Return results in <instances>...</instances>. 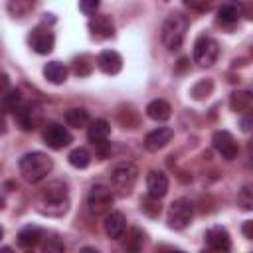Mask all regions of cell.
<instances>
[{
	"instance_id": "22",
	"label": "cell",
	"mask_w": 253,
	"mask_h": 253,
	"mask_svg": "<svg viewBox=\"0 0 253 253\" xmlns=\"http://www.w3.org/2000/svg\"><path fill=\"white\" fill-rule=\"evenodd\" d=\"M43 77L53 85H61L67 79V67L61 61H47L43 65Z\"/></svg>"
},
{
	"instance_id": "21",
	"label": "cell",
	"mask_w": 253,
	"mask_h": 253,
	"mask_svg": "<svg viewBox=\"0 0 253 253\" xmlns=\"http://www.w3.org/2000/svg\"><path fill=\"white\" fill-rule=\"evenodd\" d=\"M146 115H148V119H152V121H156V123H164V121L170 119L172 107H170V103L164 101V99H154V101H150V103L146 105Z\"/></svg>"
},
{
	"instance_id": "39",
	"label": "cell",
	"mask_w": 253,
	"mask_h": 253,
	"mask_svg": "<svg viewBox=\"0 0 253 253\" xmlns=\"http://www.w3.org/2000/svg\"><path fill=\"white\" fill-rule=\"evenodd\" d=\"M2 237H4V227L0 225V239H2Z\"/></svg>"
},
{
	"instance_id": "26",
	"label": "cell",
	"mask_w": 253,
	"mask_h": 253,
	"mask_svg": "<svg viewBox=\"0 0 253 253\" xmlns=\"http://www.w3.org/2000/svg\"><path fill=\"white\" fill-rule=\"evenodd\" d=\"M229 107L235 113H245L251 109V93L249 91H235L229 97Z\"/></svg>"
},
{
	"instance_id": "33",
	"label": "cell",
	"mask_w": 253,
	"mask_h": 253,
	"mask_svg": "<svg viewBox=\"0 0 253 253\" xmlns=\"http://www.w3.org/2000/svg\"><path fill=\"white\" fill-rule=\"evenodd\" d=\"M237 204H239L245 211L253 210V192H251V186H243V190L237 194Z\"/></svg>"
},
{
	"instance_id": "12",
	"label": "cell",
	"mask_w": 253,
	"mask_h": 253,
	"mask_svg": "<svg viewBox=\"0 0 253 253\" xmlns=\"http://www.w3.org/2000/svg\"><path fill=\"white\" fill-rule=\"evenodd\" d=\"M174 136V130L168 128V126H158L154 130H150L146 136H144V148L148 152H158L160 148H164Z\"/></svg>"
},
{
	"instance_id": "8",
	"label": "cell",
	"mask_w": 253,
	"mask_h": 253,
	"mask_svg": "<svg viewBox=\"0 0 253 253\" xmlns=\"http://www.w3.org/2000/svg\"><path fill=\"white\" fill-rule=\"evenodd\" d=\"M28 42H30V45H32V49H34L36 53L45 55V53H49V51L53 49V45H55V34H53L51 28H47L45 22H43V24H40V26H36V28L32 30Z\"/></svg>"
},
{
	"instance_id": "14",
	"label": "cell",
	"mask_w": 253,
	"mask_h": 253,
	"mask_svg": "<svg viewBox=\"0 0 253 253\" xmlns=\"http://www.w3.org/2000/svg\"><path fill=\"white\" fill-rule=\"evenodd\" d=\"M105 233L111 237V239H123L125 231H126V217L121 213V211H109L105 215Z\"/></svg>"
},
{
	"instance_id": "4",
	"label": "cell",
	"mask_w": 253,
	"mask_h": 253,
	"mask_svg": "<svg viewBox=\"0 0 253 253\" xmlns=\"http://www.w3.org/2000/svg\"><path fill=\"white\" fill-rule=\"evenodd\" d=\"M138 178V168L132 162H119L113 170H111V186L113 192L121 198L128 196L136 184Z\"/></svg>"
},
{
	"instance_id": "17",
	"label": "cell",
	"mask_w": 253,
	"mask_h": 253,
	"mask_svg": "<svg viewBox=\"0 0 253 253\" xmlns=\"http://www.w3.org/2000/svg\"><path fill=\"white\" fill-rule=\"evenodd\" d=\"M109 134H111V125L105 121V119H97V121H93V123H89V130H87V138L95 144V146H99V148H103V146H107V140H109Z\"/></svg>"
},
{
	"instance_id": "31",
	"label": "cell",
	"mask_w": 253,
	"mask_h": 253,
	"mask_svg": "<svg viewBox=\"0 0 253 253\" xmlns=\"http://www.w3.org/2000/svg\"><path fill=\"white\" fill-rule=\"evenodd\" d=\"M211 89H213L211 79H202V81H198V83L192 87V97L198 99V101H202V99H206V97L211 93Z\"/></svg>"
},
{
	"instance_id": "6",
	"label": "cell",
	"mask_w": 253,
	"mask_h": 253,
	"mask_svg": "<svg viewBox=\"0 0 253 253\" xmlns=\"http://www.w3.org/2000/svg\"><path fill=\"white\" fill-rule=\"evenodd\" d=\"M194 217V204L190 198H178L168 208V225L172 229H184L192 223Z\"/></svg>"
},
{
	"instance_id": "25",
	"label": "cell",
	"mask_w": 253,
	"mask_h": 253,
	"mask_svg": "<svg viewBox=\"0 0 253 253\" xmlns=\"http://www.w3.org/2000/svg\"><path fill=\"white\" fill-rule=\"evenodd\" d=\"M126 233V237H125V243H123V247L126 249V251H140L142 249V245H144V231L140 229V227H130L128 231H125Z\"/></svg>"
},
{
	"instance_id": "7",
	"label": "cell",
	"mask_w": 253,
	"mask_h": 253,
	"mask_svg": "<svg viewBox=\"0 0 253 253\" xmlns=\"http://www.w3.org/2000/svg\"><path fill=\"white\" fill-rule=\"evenodd\" d=\"M219 55V43L210 36H200L194 42V61L202 67H210L215 63Z\"/></svg>"
},
{
	"instance_id": "16",
	"label": "cell",
	"mask_w": 253,
	"mask_h": 253,
	"mask_svg": "<svg viewBox=\"0 0 253 253\" xmlns=\"http://www.w3.org/2000/svg\"><path fill=\"white\" fill-rule=\"evenodd\" d=\"M206 243L210 249L213 251H229L231 249V239H229V233L227 229L215 225V227H210L206 231Z\"/></svg>"
},
{
	"instance_id": "35",
	"label": "cell",
	"mask_w": 253,
	"mask_h": 253,
	"mask_svg": "<svg viewBox=\"0 0 253 253\" xmlns=\"http://www.w3.org/2000/svg\"><path fill=\"white\" fill-rule=\"evenodd\" d=\"M63 249H65L63 243H59V241H55V239L43 243V251H63Z\"/></svg>"
},
{
	"instance_id": "18",
	"label": "cell",
	"mask_w": 253,
	"mask_h": 253,
	"mask_svg": "<svg viewBox=\"0 0 253 253\" xmlns=\"http://www.w3.org/2000/svg\"><path fill=\"white\" fill-rule=\"evenodd\" d=\"M146 190H148V196L152 198H164L166 192H168V176L160 170H152L148 172L146 176Z\"/></svg>"
},
{
	"instance_id": "3",
	"label": "cell",
	"mask_w": 253,
	"mask_h": 253,
	"mask_svg": "<svg viewBox=\"0 0 253 253\" xmlns=\"http://www.w3.org/2000/svg\"><path fill=\"white\" fill-rule=\"evenodd\" d=\"M186 30H188V18L182 16L180 12H172L164 18L162 22V30H160V38H162V43L174 51L182 45L184 42V36H186Z\"/></svg>"
},
{
	"instance_id": "20",
	"label": "cell",
	"mask_w": 253,
	"mask_h": 253,
	"mask_svg": "<svg viewBox=\"0 0 253 253\" xmlns=\"http://www.w3.org/2000/svg\"><path fill=\"white\" fill-rule=\"evenodd\" d=\"M241 16H243V4L237 2V0H227V2H223V4L219 6V10H217V18H219V22H223V24H233V22H237Z\"/></svg>"
},
{
	"instance_id": "27",
	"label": "cell",
	"mask_w": 253,
	"mask_h": 253,
	"mask_svg": "<svg viewBox=\"0 0 253 253\" xmlns=\"http://www.w3.org/2000/svg\"><path fill=\"white\" fill-rule=\"evenodd\" d=\"M63 119L67 126H73V128H83L89 125V113L85 109H69Z\"/></svg>"
},
{
	"instance_id": "15",
	"label": "cell",
	"mask_w": 253,
	"mask_h": 253,
	"mask_svg": "<svg viewBox=\"0 0 253 253\" xmlns=\"http://www.w3.org/2000/svg\"><path fill=\"white\" fill-rule=\"evenodd\" d=\"M97 67L107 75H117L123 69V57L113 49H103L97 55Z\"/></svg>"
},
{
	"instance_id": "28",
	"label": "cell",
	"mask_w": 253,
	"mask_h": 253,
	"mask_svg": "<svg viewBox=\"0 0 253 253\" xmlns=\"http://www.w3.org/2000/svg\"><path fill=\"white\" fill-rule=\"evenodd\" d=\"M2 109L4 111H8V113H16L22 105H24V101H22V93L18 91V89H8L4 95H2Z\"/></svg>"
},
{
	"instance_id": "13",
	"label": "cell",
	"mask_w": 253,
	"mask_h": 253,
	"mask_svg": "<svg viewBox=\"0 0 253 253\" xmlns=\"http://www.w3.org/2000/svg\"><path fill=\"white\" fill-rule=\"evenodd\" d=\"M16 119H18V123H20V126L24 128V130H34L38 125H40V121H42V111H40V107L38 105H22L16 113Z\"/></svg>"
},
{
	"instance_id": "32",
	"label": "cell",
	"mask_w": 253,
	"mask_h": 253,
	"mask_svg": "<svg viewBox=\"0 0 253 253\" xmlns=\"http://www.w3.org/2000/svg\"><path fill=\"white\" fill-rule=\"evenodd\" d=\"M219 0H184V4L194 12H210Z\"/></svg>"
},
{
	"instance_id": "5",
	"label": "cell",
	"mask_w": 253,
	"mask_h": 253,
	"mask_svg": "<svg viewBox=\"0 0 253 253\" xmlns=\"http://www.w3.org/2000/svg\"><path fill=\"white\" fill-rule=\"evenodd\" d=\"M113 202H115V192L111 186H107V184L91 186V190L87 194V208H89L91 215H95V217L107 215L111 211Z\"/></svg>"
},
{
	"instance_id": "24",
	"label": "cell",
	"mask_w": 253,
	"mask_h": 253,
	"mask_svg": "<svg viewBox=\"0 0 253 253\" xmlns=\"http://www.w3.org/2000/svg\"><path fill=\"white\" fill-rule=\"evenodd\" d=\"M93 65H95V59L91 55H87V53H81L79 57H75L71 61V71L77 77H87V75H91Z\"/></svg>"
},
{
	"instance_id": "36",
	"label": "cell",
	"mask_w": 253,
	"mask_h": 253,
	"mask_svg": "<svg viewBox=\"0 0 253 253\" xmlns=\"http://www.w3.org/2000/svg\"><path fill=\"white\" fill-rule=\"evenodd\" d=\"M8 89H10V79H8V75H6L4 71H0V97H2Z\"/></svg>"
},
{
	"instance_id": "23",
	"label": "cell",
	"mask_w": 253,
	"mask_h": 253,
	"mask_svg": "<svg viewBox=\"0 0 253 253\" xmlns=\"http://www.w3.org/2000/svg\"><path fill=\"white\" fill-rule=\"evenodd\" d=\"M38 0H8V12L14 18H26L34 12Z\"/></svg>"
},
{
	"instance_id": "11",
	"label": "cell",
	"mask_w": 253,
	"mask_h": 253,
	"mask_svg": "<svg viewBox=\"0 0 253 253\" xmlns=\"http://www.w3.org/2000/svg\"><path fill=\"white\" fill-rule=\"evenodd\" d=\"M89 32L97 40H111L115 38V22L107 14H93L89 20Z\"/></svg>"
},
{
	"instance_id": "29",
	"label": "cell",
	"mask_w": 253,
	"mask_h": 253,
	"mask_svg": "<svg viewBox=\"0 0 253 253\" xmlns=\"http://www.w3.org/2000/svg\"><path fill=\"white\" fill-rule=\"evenodd\" d=\"M67 160H69V164H71L73 168L83 170V168H87V166H89V162H91V154H89V150H87V148L79 146V148H73V150L69 152Z\"/></svg>"
},
{
	"instance_id": "38",
	"label": "cell",
	"mask_w": 253,
	"mask_h": 253,
	"mask_svg": "<svg viewBox=\"0 0 253 253\" xmlns=\"http://www.w3.org/2000/svg\"><path fill=\"white\" fill-rule=\"evenodd\" d=\"M6 130V123H4V117H2V111H0V132Z\"/></svg>"
},
{
	"instance_id": "37",
	"label": "cell",
	"mask_w": 253,
	"mask_h": 253,
	"mask_svg": "<svg viewBox=\"0 0 253 253\" xmlns=\"http://www.w3.org/2000/svg\"><path fill=\"white\" fill-rule=\"evenodd\" d=\"M243 235H245L247 239L253 237V221H245V225H243Z\"/></svg>"
},
{
	"instance_id": "1",
	"label": "cell",
	"mask_w": 253,
	"mask_h": 253,
	"mask_svg": "<svg viewBox=\"0 0 253 253\" xmlns=\"http://www.w3.org/2000/svg\"><path fill=\"white\" fill-rule=\"evenodd\" d=\"M36 210L49 217H61L69 210V190L61 180L47 182L36 196Z\"/></svg>"
},
{
	"instance_id": "34",
	"label": "cell",
	"mask_w": 253,
	"mask_h": 253,
	"mask_svg": "<svg viewBox=\"0 0 253 253\" xmlns=\"http://www.w3.org/2000/svg\"><path fill=\"white\" fill-rule=\"evenodd\" d=\"M99 6H101V0H79V10L83 14H87V16L97 14Z\"/></svg>"
},
{
	"instance_id": "19",
	"label": "cell",
	"mask_w": 253,
	"mask_h": 253,
	"mask_svg": "<svg viewBox=\"0 0 253 253\" xmlns=\"http://www.w3.org/2000/svg\"><path fill=\"white\" fill-rule=\"evenodd\" d=\"M42 239H43V231L38 225H26L18 231V245L24 249L38 247L42 243Z\"/></svg>"
},
{
	"instance_id": "2",
	"label": "cell",
	"mask_w": 253,
	"mask_h": 253,
	"mask_svg": "<svg viewBox=\"0 0 253 253\" xmlns=\"http://www.w3.org/2000/svg\"><path fill=\"white\" fill-rule=\"evenodd\" d=\"M18 168H20V174L24 176L26 182L36 184V182L43 180L51 172L53 162H51V158L45 152H38L36 150V152L24 154L20 158V162H18Z\"/></svg>"
},
{
	"instance_id": "10",
	"label": "cell",
	"mask_w": 253,
	"mask_h": 253,
	"mask_svg": "<svg viewBox=\"0 0 253 253\" xmlns=\"http://www.w3.org/2000/svg\"><path fill=\"white\" fill-rule=\"evenodd\" d=\"M211 144L217 150V154H221V158H225V160H235L237 158L239 146H237V142H235V138H233L231 132H227V130H215L213 136H211Z\"/></svg>"
},
{
	"instance_id": "9",
	"label": "cell",
	"mask_w": 253,
	"mask_h": 253,
	"mask_svg": "<svg viewBox=\"0 0 253 253\" xmlns=\"http://www.w3.org/2000/svg\"><path fill=\"white\" fill-rule=\"evenodd\" d=\"M71 140H73V138H71V132H69L63 125L51 123V125H47L45 130H43V142H45L49 148H53V150H61V148L69 146Z\"/></svg>"
},
{
	"instance_id": "30",
	"label": "cell",
	"mask_w": 253,
	"mask_h": 253,
	"mask_svg": "<svg viewBox=\"0 0 253 253\" xmlns=\"http://www.w3.org/2000/svg\"><path fill=\"white\" fill-rule=\"evenodd\" d=\"M140 210L148 215V217H158L160 215V200L158 198H152V196H146V198H142V202H140Z\"/></svg>"
}]
</instances>
